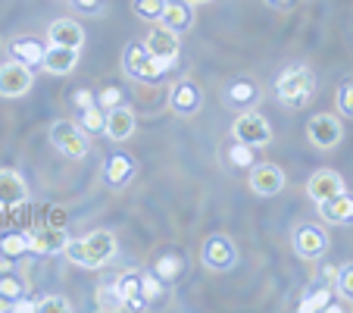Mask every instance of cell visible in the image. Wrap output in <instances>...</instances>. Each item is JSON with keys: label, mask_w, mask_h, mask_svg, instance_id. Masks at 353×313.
I'll return each mask as SVG.
<instances>
[{"label": "cell", "mask_w": 353, "mask_h": 313, "mask_svg": "<svg viewBox=\"0 0 353 313\" xmlns=\"http://www.w3.org/2000/svg\"><path fill=\"white\" fill-rule=\"evenodd\" d=\"M116 251H119L116 235L110 232V229H94L85 238H69L63 254H66V260H72L75 267H81V269H100L116 257Z\"/></svg>", "instance_id": "cell-1"}, {"label": "cell", "mask_w": 353, "mask_h": 313, "mask_svg": "<svg viewBox=\"0 0 353 313\" xmlns=\"http://www.w3.org/2000/svg\"><path fill=\"white\" fill-rule=\"evenodd\" d=\"M275 97L291 110L307 107L316 97V75L310 66H288L281 69L279 82H275Z\"/></svg>", "instance_id": "cell-2"}, {"label": "cell", "mask_w": 353, "mask_h": 313, "mask_svg": "<svg viewBox=\"0 0 353 313\" xmlns=\"http://www.w3.org/2000/svg\"><path fill=\"white\" fill-rule=\"evenodd\" d=\"M50 144H54L63 157H69V160H81V157H88V151H91L88 132L81 129V122H72V120H57L54 126H50Z\"/></svg>", "instance_id": "cell-3"}, {"label": "cell", "mask_w": 353, "mask_h": 313, "mask_svg": "<svg viewBox=\"0 0 353 313\" xmlns=\"http://www.w3.org/2000/svg\"><path fill=\"white\" fill-rule=\"evenodd\" d=\"M232 138L250 147H266L272 141V126L260 110H241L232 122Z\"/></svg>", "instance_id": "cell-4"}, {"label": "cell", "mask_w": 353, "mask_h": 313, "mask_svg": "<svg viewBox=\"0 0 353 313\" xmlns=\"http://www.w3.org/2000/svg\"><path fill=\"white\" fill-rule=\"evenodd\" d=\"M179 38H181L179 32L166 28L163 22H154V26H150V32L144 35V41H141V44H144V50L154 57L157 63H163L166 69H172V63L179 60V47H181Z\"/></svg>", "instance_id": "cell-5"}, {"label": "cell", "mask_w": 353, "mask_h": 313, "mask_svg": "<svg viewBox=\"0 0 353 313\" xmlns=\"http://www.w3.org/2000/svg\"><path fill=\"white\" fill-rule=\"evenodd\" d=\"M34 85V69L26 66V63L13 60L10 57L7 63H0V97H26Z\"/></svg>", "instance_id": "cell-6"}, {"label": "cell", "mask_w": 353, "mask_h": 313, "mask_svg": "<svg viewBox=\"0 0 353 313\" xmlns=\"http://www.w3.org/2000/svg\"><path fill=\"white\" fill-rule=\"evenodd\" d=\"M341 138H344V126H341V120L334 113H316V116H310V122H307V141L313 147H319V151H332V147L341 144Z\"/></svg>", "instance_id": "cell-7"}, {"label": "cell", "mask_w": 353, "mask_h": 313, "mask_svg": "<svg viewBox=\"0 0 353 313\" xmlns=\"http://www.w3.org/2000/svg\"><path fill=\"white\" fill-rule=\"evenodd\" d=\"M247 182H250V191H254L256 198H275V194L285 191L288 176L279 163H254Z\"/></svg>", "instance_id": "cell-8"}, {"label": "cell", "mask_w": 353, "mask_h": 313, "mask_svg": "<svg viewBox=\"0 0 353 313\" xmlns=\"http://www.w3.org/2000/svg\"><path fill=\"white\" fill-rule=\"evenodd\" d=\"M291 245L303 260H319L322 254L328 251L332 241H328V232L322 226H316V222H303V226H297L291 232Z\"/></svg>", "instance_id": "cell-9"}, {"label": "cell", "mask_w": 353, "mask_h": 313, "mask_svg": "<svg viewBox=\"0 0 353 313\" xmlns=\"http://www.w3.org/2000/svg\"><path fill=\"white\" fill-rule=\"evenodd\" d=\"M122 66H125V73L132 75V79H138V82H157V79H163V75L169 73L163 63H157L154 57L147 54L144 44H132V47H128Z\"/></svg>", "instance_id": "cell-10"}, {"label": "cell", "mask_w": 353, "mask_h": 313, "mask_svg": "<svg viewBox=\"0 0 353 313\" xmlns=\"http://www.w3.org/2000/svg\"><path fill=\"white\" fill-rule=\"evenodd\" d=\"M200 260H203V267L213 269V273H225V269H232L234 263H238V251H234L232 238H225V235H210V238L203 241Z\"/></svg>", "instance_id": "cell-11"}, {"label": "cell", "mask_w": 353, "mask_h": 313, "mask_svg": "<svg viewBox=\"0 0 353 313\" xmlns=\"http://www.w3.org/2000/svg\"><path fill=\"white\" fill-rule=\"evenodd\" d=\"M69 245V235L63 226H41V229H32L28 232V251L38 254V257H57V254H63Z\"/></svg>", "instance_id": "cell-12"}, {"label": "cell", "mask_w": 353, "mask_h": 313, "mask_svg": "<svg viewBox=\"0 0 353 313\" xmlns=\"http://www.w3.org/2000/svg\"><path fill=\"white\" fill-rule=\"evenodd\" d=\"M203 107V91H200L197 82L191 79H179L169 88V110L179 116H194Z\"/></svg>", "instance_id": "cell-13"}, {"label": "cell", "mask_w": 353, "mask_h": 313, "mask_svg": "<svg viewBox=\"0 0 353 313\" xmlns=\"http://www.w3.org/2000/svg\"><path fill=\"white\" fill-rule=\"evenodd\" d=\"M319 220H325L328 226H353V194L341 191L328 200H319Z\"/></svg>", "instance_id": "cell-14"}, {"label": "cell", "mask_w": 353, "mask_h": 313, "mask_svg": "<svg viewBox=\"0 0 353 313\" xmlns=\"http://www.w3.org/2000/svg\"><path fill=\"white\" fill-rule=\"evenodd\" d=\"M134 129H138V120H134V113L125 104L107 110V116H103V135L110 141H128L134 135Z\"/></svg>", "instance_id": "cell-15"}, {"label": "cell", "mask_w": 353, "mask_h": 313, "mask_svg": "<svg viewBox=\"0 0 353 313\" xmlns=\"http://www.w3.org/2000/svg\"><path fill=\"white\" fill-rule=\"evenodd\" d=\"M28 200V182L16 169H0V210L19 207Z\"/></svg>", "instance_id": "cell-16"}, {"label": "cell", "mask_w": 353, "mask_h": 313, "mask_svg": "<svg viewBox=\"0 0 353 313\" xmlns=\"http://www.w3.org/2000/svg\"><path fill=\"white\" fill-rule=\"evenodd\" d=\"M347 191L344 188V179H341V173H334V169H316L313 176H310L307 182V194L319 204V200H328L334 198V194Z\"/></svg>", "instance_id": "cell-17"}, {"label": "cell", "mask_w": 353, "mask_h": 313, "mask_svg": "<svg viewBox=\"0 0 353 313\" xmlns=\"http://www.w3.org/2000/svg\"><path fill=\"white\" fill-rule=\"evenodd\" d=\"M47 44L81 50V44H85V28H81V22H75V19H54L50 28H47Z\"/></svg>", "instance_id": "cell-18"}, {"label": "cell", "mask_w": 353, "mask_h": 313, "mask_svg": "<svg viewBox=\"0 0 353 313\" xmlns=\"http://www.w3.org/2000/svg\"><path fill=\"white\" fill-rule=\"evenodd\" d=\"M44 73L50 75H69L79 66V50L75 47H60V44H47L44 50Z\"/></svg>", "instance_id": "cell-19"}, {"label": "cell", "mask_w": 353, "mask_h": 313, "mask_svg": "<svg viewBox=\"0 0 353 313\" xmlns=\"http://www.w3.org/2000/svg\"><path fill=\"white\" fill-rule=\"evenodd\" d=\"M157 22H163L166 28L185 35V32H191V26H194V7L191 3H185V0H166Z\"/></svg>", "instance_id": "cell-20"}, {"label": "cell", "mask_w": 353, "mask_h": 313, "mask_svg": "<svg viewBox=\"0 0 353 313\" xmlns=\"http://www.w3.org/2000/svg\"><path fill=\"white\" fill-rule=\"evenodd\" d=\"M103 176H107L110 188H125L134 179V160L128 153H113L103 167Z\"/></svg>", "instance_id": "cell-21"}, {"label": "cell", "mask_w": 353, "mask_h": 313, "mask_svg": "<svg viewBox=\"0 0 353 313\" xmlns=\"http://www.w3.org/2000/svg\"><path fill=\"white\" fill-rule=\"evenodd\" d=\"M44 50H47V44H41L38 38H16L13 44H10V57L32 69H38L41 63H44Z\"/></svg>", "instance_id": "cell-22"}, {"label": "cell", "mask_w": 353, "mask_h": 313, "mask_svg": "<svg viewBox=\"0 0 353 313\" xmlns=\"http://www.w3.org/2000/svg\"><path fill=\"white\" fill-rule=\"evenodd\" d=\"M113 288H116V294H119V301L125 307H144L147 304V301L141 298V273L119 276V279L113 282Z\"/></svg>", "instance_id": "cell-23"}, {"label": "cell", "mask_w": 353, "mask_h": 313, "mask_svg": "<svg viewBox=\"0 0 353 313\" xmlns=\"http://www.w3.org/2000/svg\"><path fill=\"white\" fill-rule=\"evenodd\" d=\"M256 97H260V88L254 85L250 79H234L232 85L225 88V100L232 104V107H250V104H256Z\"/></svg>", "instance_id": "cell-24"}, {"label": "cell", "mask_w": 353, "mask_h": 313, "mask_svg": "<svg viewBox=\"0 0 353 313\" xmlns=\"http://www.w3.org/2000/svg\"><path fill=\"white\" fill-rule=\"evenodd\" d=\"M26 254H28V232H7L0 238V260H3V267L16 263Z\"/></svg>", "instance_id": "cell-25"}, {"label": "cell", "mask_w": 353, "mask_h": 313, "mask_svg": "<svg viewBox=\"0 0 353 313\" xmlns=\"http://www.w3.org/2000/svg\"><path fill=\"white\" fill-rule=\"evenodd\" d=\"M332 298H334V285H319V288H310V294L300 301V310L303 313H319V310H328L332 307Z\"/></svg>", "instance_id": "cell-26"}, {"label": "cell", "mask_w": 353, "mask_h": 313, "mask_svg": "<svg viewBox=\"0 0 353 313\" xmlns=\"http://www.w3.org/2000/svg\"><path fill=\"white\" fill-rule=\"evenodd\" d=\"M154 273L160 276L163 282H175L181 276V257H175V254H163V257L154 263Z\"/></svg>", "instance_id": "cell-27"}, {"label": "cell", "mask_w": 353, "mask_h": 313, "mask_svg": "<svg viewBox=\"0 0 353 313\" xmlns=\"http://www.w3.org/2000/svg\"><path fill=\"white\" fill-rule=\"evenodd\" d=\"M334 294L344 298L347 304H353V263L338 267V276H334Z\"/></svg>", "instance_id": "cell-28"}, {"label": "cell", "mask_w": 353, "mask_h": 313, "mask_svg": "<svg viewBox=\"0 0 353 313\" xmlns=\"http://www.w3.org/2000/svg\"><path fill=\"white\" fill-rule=\"evenodd\" d=\"M334 104H338V113L344 120H353V75L344 79L338 85V94H334Z\"/></svg>", "instance_id": "cell-29"}, {"label": "cell", "mask_w": 353, "mask_h": 313, "mask_svg": "<svg viewBox=\"0 0 353 313\" xmlns=\"http://www.w3.org/2000/svg\"><path fill=\"white\" fill-rule=\"evenodd\" d=\"M163 3L166 0H132V10L138 19H147V22H157L163 13Z\"/></svg>", "instance_id": "cell-30"}, {"label": "cell", "mask_w": 353, "mask_h": 313, "mask_svg": "<svg viewBox=\"0 0 353 313\" xmlns=\"http://www.w3.org/2000/svg\"><path fill=\"white\" fill-rule=\"evenodd\" d=\"M103 110L97 107V104H91V107H85L81 110V129H85L88 135H97V132H103Z\"/></svg>", "instance_id": "cell-31"}, {"label": "cell", "mask_w": 353, "mask_h": 313, "mask_svg": "<svg viewBox=\"0 0 353 313\" xmlns=\"http://www.w3.org/2000/svg\"><path fill=\"white\" fill-rule=\"evenodd\" d=\"M228 160H232V167L238 169H250L254 167V147L250 144H232V151H228Z\"/></svg>", "instance_id": "cell-32"}, {"label": "cell", "mask_w": 353, "mask_h": 313, "mask_svg": "<svg viewBox=\"0 0 353 313\" xmlns=\"http://www.w3.org/2000/svg\"><path fill=\"white\" fill-rule=\"evenodd\" d=\"M163 294V279L157 273H144L141 276V298L150 304V301H157Z\"/></svg>", "instance_id": "cell-33"}, {"label": "cell", "mask_w": 353, "mask_h": 313, "mask_svg": "<svg viewBox=\"0 0 353 313\" xmlns=\"http://www.w3.org/2000/svg\"><path fill=\"white\" fill-rule=\"evenodd\" d=\"M34 310L38 313H69L72 304H69L66 298H60V294H47V298H41L38 304H34Z\"/></svg>", "instance_id": "cell-34"}, {"label": "cell", "mask_w": 353, "mask_h": 313, "mask_svg": "<svg viewBox=\"0 0 353 313\" xmlns=\"http://www.w3.org/2000/svg\"><path fill=\"white\" fill-rule=\"evenodd\" d=\"M0 294H3V298L10 301V304H13L16 298H22V294H26V285H22V279L19 276H0Z\"/></svg>", "instance_id": "cell-35"}, {"label": "cell", "mask_w": 353, "mask_h": 313, "mask_svg": "<svg viewBox=\"0 0 353 313\" xmlns=\"http://www.w3.org/2000/svg\"><path fill=\"white\" fill-rule=\"evenodd\" d=\"M97 307L100 310H122V301H119V294H116V288H113V282L110 285H100L97 288Z\"/></svg>", "instance_id": "cell-36"}, {"label": "cell", "mask_w": 353, "mask_h": 313, "mask_svg": "<svg viewBox=\"0 0 353 313\" xmlns=\"http://www.w3.org/2000/svg\"><path fill=\"white\" fill-rule=\"evenodd\" d=\"M122 104V91L116 85H107L103 91H97V107L107 113V110H113V107H119Z\"/></svg>", "instance_id": "cell-37"}, {"label": "cell", "mask_w": 353, "mask_h": 313, "mask_svg": "<svg viewBox=\"0 0 353 313\" xmlns=\"http://www.w3.org/2000/svg\"><path fill=\"white\" fill-rule=\"evenodd\" d=\"M72 104L79 110H85V107H91V104H97V94L88 91V88H79V91H72Z\"/></svg>", "instance_id": "cell-38"}, {"label": "cell", "mask_w": 353, "mask_h": 313, "mask_svg": "<svg viewBox=\"0 0 353 313\" xmlns=\"http://www.w3.org/2000/svg\"><path fill=\"white\" fill-rule=\"evenodd\" d=\"M100 3H103V0H75V10H79V13H97Z\"/></svg>", "instance_id": "cell-39"}, {"label": "cell", "mask_w": 353, "mask_h": 313, "mask_svg": "<svg viewBox=\"0 0 353 313\" xmlns=\"http://www.w3.org/2000/svg\"><path fill=\"white\" fill-rule=\"evenodd\" d=\"M50 216H54V220H50V226H63V210H54Z\"/></svg>", "instance_id": "cell-40"}, {"label": "cell", "mask_w": 353, "mask_h": 313, "mask_svg": "<svg viewBox=\"0 0 353 313\" xmlns=\"http://www.w3.org/2000/svg\"><path fill=\"white\" fill-rule=\"evenodd\" d=\"M185 3H191V7H203V3H210V0H185Z\"/></svg>", "instance_id": "cell-41"}, {"label": "cell", "mask_w": 353, "mask_h": 313, "mask_svg": "<svg viewBox=\"0 0 353 313\" xmlns=\"http://www.w3.org/2000/svg\"><path fill=\"white\" fill-rule=\"evenodd\" d=\"M275 3H279V7H288V3H294V0H275Z\"/></svg>", "instance_id": "cell-42"}]
</instances>
